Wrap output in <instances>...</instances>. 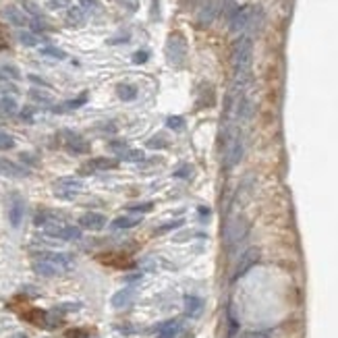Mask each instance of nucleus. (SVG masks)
<instances>
[{
  "instance_id": "nucleus-1",
  "label": "nucleus",
  "mask_w": 338,
  "mask_h": 338,
  "mask_svg": "<svg viewBox=\"0 0 338 338\" xmlns=\"http://www.w3.org/2000/svg\"><path fill=\"white\" fill-rule=\"evenodd\" d=\"M83 189V180L75 176H63L54 183V195L58 199H75Z\"/></svg>"
},
{
  "instance_id": "nucleus-2",
  "label": "nucleus",
  "mask_w": 338,
  "mask_h": 338,
  "mask_svg": "<svg viewBox=\"0 0 338 338\" xmlns=\"http://www.w3.org/2000/svg\"><path fill=\"white\" fill-rule=\"evenodd\" d=\"M166 56H168V63L172 67H183L185 65V58H187V44L180 36H170L168 44H166Z\"/></svg>"
},
{
  "instance_id": "nucleus-3",
  "label": "nucleus",
  "mask_w": 338,
  "mask_h": 338,
  "mask_svg": "<svg viewBox=\"0 0 338 338\" xmlns=\"http://www.w3.org/2000/svg\"><path fill=\"white\" fill-rule=\"evenodd\" d=\"M44 232L52 239H60V241H77L81 239V228L79 226H73V224H56V226H50V228H44Z\"/></svg>"
},
{
  "instance_id": "nucleus-4",
  "label": "nucleus",
  "mask_w": 338,
  "mask_h": 338,
  "mask_svg": "<svg viewBox=\"0 0 338 338\" xmlns=\"http://www.w3.org/2000/svg\"><path fill=\"white\" fill-rule=\"evenodd\" d=\"M63 137H65L67 151L73 153V156H83V153H89V143L81 135H77L73 131H63Z\"/></svg>"
},
{
  "instance_id": "nucleus-5",
  "label": "nucleus",
  "mask_w": 338,
  "mask_h": 338,
  "mask_svg": "<svg viewBox=\"0 0 338 338\" xmlns=\"http://www.w3.org/2000/svg\"><path fill=\"white\" fill-rule=\"evenodd\" d=\"M259 257H262V251H259L257 247H249L247 251H245V253L241 255V259H239V264H237L235 278H241L243 274H247V272L259 262Z\"/></svg>"
},
{
  "instance_id": "nucleus-6",
  "label": "nucleus",
  "mask_w": 338,
  "mask_h": 338,
  "mask_svg": "<svg viewBox=\"0 0 338 338\" xmlns=\"http://www.w3.org/2000/svg\"><path fill=\"white\" fill-rule=\"evenodd\" d=\"M245 235H247V220H245L243 216L230 220L228 228H226V241H228V247H235L237 243H241L245 239Z\"/></svg>"
},
{
  "instance_id": "nucleus-7",
  "label": "nucleus",
  "mask_w": 338,
  "mask_h": 338,
  "mask_svg": "<svg viewBox=\"0 0 338 338\" xmlns=\"http://www.w3.org/2000/svg\"><path fill=\"white\" fill-rule=\"evenodd\" d=\"M220 11H222V0H207V3L201 7V11L197 13V23H199L201 27L212 25L214 19L218 17Z\"/></svg>"
},
{
  "instance_id": "nucleus-8",
  "label": "nucleus",
  "mask_w": 338,
  "mask_h": 338,
  "mask_svg": "<svg viewBox=\"0 0 338 338\" xmlns=\"http://www.w3.org/2000/svg\"><path fill=\"white\" fill-rule=\"evenodd\" d=\"M23 216H25V201L19 193H13L11 197V205H9V220H11V226L13 228H19L21 222H23Z\"/></svg>"
},
{
  "instance_id": "nucleus-9",
  "label": "nucleus",
  "mask_w": 338,
  "mask_h": 338,
  "mask_svg": "<svg viewBox=\"0 0 338 338\" xmlns=\"http://www.w3.org/2000/svg\"><path fill=\"white\" fill-rule=\"evenodd\" d=\"M34 272L44 276V278H54V276H60L65 274V270L56 266L54 262H48V259H42V257H36L34 259Z\"/></svg>"
},
{
  "instance_id": "nucleus-10",
  "label": "nucleus",
  "mask_w": 338,
  "mask_h": 338,
  "mask_svg": "<svg viewBox=\"0 0 338 338\" xmlns=\"http://www.w3.org/2000/svg\"><path fill=\"white\" fill-rule=\"evenodd\" d=\"M106 226V216L98 212H87L79 218V228L85 230H102Z\"/></svg>"
},
{
  "instance_id": "nucleus-11",
  "label": "nucleus",
  "mask_w": 338,
  "mask_h": 338,
  "mask_svg": "<svg viewBox=\"0 0 338 338\" xmlns=\"http://www.w3.org/2000/svg\"><path fill=\"white\" fill-rule=\"evenodd\" d=\"M29 170L13 160H7V158H0V176H9V178H23L27 176Z\"/></svg>"
},
{
  "instance_id": "nucleus-12",
  "label": "nucleus",
  "mask_w": 338,
  "mask_h": 338,
  "mask_svg": "<svg viewBox=\"0 0 338 338\" xmlns=\"http://www.w3.org/2000/svg\"><path fill=\"white\" fill-rule=\"evenodd\" d=\"M3 19L15 27H25L29 21H27V15L19 9V7H5L3 9Z\"/></svg>"
},
{
  "instance_id": "nucleus-13",
  "label": "nucleus",
  "mask_w": 338,
  "mask_h": 338,
  "mask_svg": "<svg viewBox=\"0 0 338 338\" xmlns=\"http://www.w3.org/2000/svg\"><path fill=\"white\" fill-rule=\"evenodd\" d=\"M133 299H135V289L127 287V289H120L118 293H114L112 299H110V303H112L114 309H122V307H127Z\"/></svg>"
},
{
  "instance_id": "nucleus-14",
  "label": "nucleus",
  "mask_w": 338,
  "mask_h": 338,
  "mask_svg": "<svg viewBox=\"0 0 338 338\" xmlns=\"http://www.w3.org/2000/svg\"><path fill=\"white\" fill-rule=\"evenodd\" d=\"M203 311V299L197 295H187L185 297V314L189 318H199Z\"/></svg>"
},
{
  "instance_id": "nucleus-15",
  "label": "nucleus",
  "mask_w": 338,
  "mask_h": 338,
  "mask_svg": "<svg viewBox=\"0 0 338 338\" xmlns=\"http://www.w3.org/2000/svg\"><path fill=\"white\" fill-rule=\"evenodd\" d=\"M139 222H141V216H139V214H135V216H133V214H125V216L114 218L110 226H112L114 230H122V228H133V226H137Z\"/></svg>"
},
{
  "instance_id": "nucleus-16",
  "label": "nucleus",
  "mask_w": 338,
  "mask_h": 338,
  "mask_svg": "<svg viewBox=\"0 0 338 338\" xmlns=\"http://www.w3.org/2000/svg\"><path fill=\"white\" fill-rule=\"evenodd\" d=\"M118 160H114V158H94V160H89V168L91 170H114V168H118Z\"/></svg>"
},
{
  "instance_id": "nucleus-17",
  "label": "nucleus",
  "mask_w": 338,
  "mask_h": 338,
  "mask_svg": "<svg viewBox=\"0 0 338 338\" xmlns=\"http://www.w3.org/2000/svg\"><path fill=\"white\" fill-rule=\"evenodd\" d=\"M116 94L122 102H133L137 98V87L135 85H129V83H120L116 87Z\"/></svg>"
},
{
  "instance_id": "nucleus-18",
  "label": "nucleus",
  "mask_w": 338,
  "mask_h": 338,
  "mask_svg": "<svg viewBox=\"0 0 338 338\" xmlns=\"http://www.w3.org/2000/svg\"><path fill=\"white\" fill-rule=\"evenodd\" d=\"M178 332H180V322L176 320H170L160 326V338H178Z\"/></svg>"
},
{
  "instance_id": "nucleus-19",
  "label": "nucleus",
  "mask_w": 338,
  "mask_h": 338,
  "mask_svg": "<svg viewBox=\"0 0 338 338\" xmlns=\"http://www.w3.org/2000/svg\"><path fill=\"white\" fill-rule=\"evenodd\" d=\"M0 112L7 114V116L17 114V112H19V104H17V100L11 98V96H3V98H0Z\"/></svg>"
},
{
  "instance_id": "nucleus-20",
  "label": "nucleus",
  "mask_w": 338,
  "mask_h": 338,
  "mask_svg": "<svg viewBox=\"0 0 338 338\" xmlns=\"http://www.w3.org/2000/svg\"><path fill=\"white\" fill-rule=\"evenodd\" d=\"M19 81L21 79V73L15 65H3L0 67V81Z\"/></svg>"
},
{
  "instance_id": "nucleus-21",
  "label": "nucleus",
  "mask_w": 338,
  "mask_h": 338,
  "mask_svg": "<svg viewBox=\"0 0 338 338\" xmlns=\"http://www.w3.org/2000/svg\"><path fill=\"white\" fill-rule=\"evenodd\" d=\"M67 21L71 25H83L85 23V11L81 7H71L67 11Z\"/></svg>"
},
{
  "instance_id": "nucleus-22",
  "label": "nucleus",
  "mask_w": 338,
  "mask_h": 338,
  "mask_svg": "<svg viewBox=\"0 0 338 338\" xmlns=\"http://www.w3.org/2000/svg\"><path fill=\"white\" fill-rule=\"evenodd\" d=\"M118 160H127V162H143L145 160V153H143V149H127V151H122L120 156H118Z\"/></svg>"
},
{
  "instance_id": "nucleus-23",
  "label": "nucleus",
  "mask_w": 338,
  "mask_h": 338,
  "mask_svg": "<svg viewBox=\"0 0 338 338\" xmlns=\"http://www.w3.org/2000/svg\"><path fill=\"white\" fill-rule=\"evenodd\" d=\"M87 102V94H81L79 98H75V100H69V102H65L63 106H58V108H54V112H65V110H75V108H81L83 104Z\"/></svg>"
},
{
  "instance_id": "nucleus-24",
  "label": "nucleus",
  "mask_w": 338,
  "mask_h": 338,
  "mask_svg": "<svg viewBox=\"0 0 338 338\" xmlns=\"http://www.w3.org/2000/svg\"><path fill=\"white\" fill-rule=\"evenodd\" d=\"M23 318H25L27 322L36 324V326H46V318H48V314H46V311H40V309H32V311H27Z\"/></svg>"
},
{
  "instance_id": "nucleus-25",
  "label": "nucleus",
  "mask_w": 338,
  "mask_h": 338,
  "mask_svg": "<svg viewBox=\"0 0 338 338\" xmlns=\"http://www.w3.org/2000/svg\"><path fill=\"white\" fill-rule=\"evenodd\" d=\"M42 56H50V58H56V60H65L67 58V52L60 50V48H54V46H44L40 50Z\"/></svg>"
},
{
  "instance_id": "nucleus-26",
  "label": "nucleus",
  "mask_w": 338,
  "mask_h": 338,
  "mask_svg": "<svg viewBox=\"0 0 338 338\" xmlns=\"http://www.w3.org/2000/svg\"><path fill=\"white\" fill-rule=\"evenodd\" d=\"M166 127L180 133V131H185L187 122H185V118H183V116H168V118H166Z\"/></svg>"
},
{
  "instance_id": "nucleus-27",
  "label": "nucleus",
  "mask_w": 338,
  "mask_h": 338,
  "mask_svg": "<svg viewBox=\"0 0 338 338\" xmlns=\"http://www.w3.org/2000/svg\"><path fill=\"white\" fill-rule=\"evenodd\" d=\"M183 224H185V220L183 218H178V220H172V222H166V224H162V226H158L156 230H153V235H166V232H170V230H176V228H180Z\"/></svg>"
},
{
  "instance_id": "nucleus-28",
  "label": "nucleus",
  "mask_w": 338,
  "mask_h": 338,
  "mask_svg": "<svg viewBox=\"0 0 338 338\" xmlns=\"http://www.w3.org/2000/svg\"><path fill=\"white\" fill-rule=\"evenodd\" d=\"M79 5L85 13H91V15H98L102 13V5L98 3V0H79Z\"/></svg>"
},
{
  "instance_id": "nucleus-29",
  "label": "nucleus",
  "mask_w": 338,
  "mask_h": 338,
  "mask_svg": "<svg viewBox=\"0 0 338 338\" xmlns=\"http://www.w3.org/2000/svg\"><path fill=\"white\" fill-rule=\"evenodd\" d=\"M19 42L23 44V46H27V48H34V46H38V36H34V34H29V32H21L19 34Z\"/></svg>"
},
{
  "instance_id": "nucleus-30",
  "label": "nucleus",
  "mask_w": 338,
  "mask_h": 338,
  "mask_svg": "<svg viewBox=\"0 0 338 338\" xmlns=\"http://www.w3.org/2000/svg\"><path fill=\"white\" fill-rule=\"evenodd\" d=\"M29 98L36 100V102H40V104H52V98H50L48 94H44V91H38V89L29 91Z\"/></svg>"
},
{
  "instance_id": "nucleus-31",
  "label": "nucleus",
  "mask_w": 338,
  "mask_h": 338,
  "mask_svg": "<svg viewBox=\"0 0 338 338\" xmlns=\"http://www.w3.org/2000/svg\"><path fill=\"white\" fill-rule=\"evenodd\" d=\"M151 210H153V203H151V201L129 205V212H131V214H147V212H151Z\"/></svg>"
},
{
  "instance_id": "nucleus-32",
  "label": "nucleus",
  "mask_w": 338,
  "mask_h": 338,
  "mask_svg": "<svg viewBox=\"0 0 338 338\" xmlns=\"http://www.w3.org/2000/svg\"><path fill=\"white\" fill-rule=\"evenodd\" d=\"M15 147V139L13 135L5 133V131H0V149H13Z\"/></svg>"
},
{
  "instance_id": "nucleus-33",
  "label": "nucleus",
  "mask_w": 338,
  "mask_h": 338,
  "mask_svg": "<svg viewBox=\"0 0 338 338\" xmlns=\"http://www.w3.org/2000/svg\"><path fill=\"white\" fill-rule=\"evenodd\" d=\"M168 145V141L162 137V135H156V137H151L149 141H147V147H151V149H158V147H166Z\"/></svg>"
},
{
  "instance_id": "nucleus-34",
  "label": "nucleus",
  "mask_w": 338,
  "mask_h": 338,
  "mask_svg": "<svg viewBox=\"0 0 338 338\" xmlns=\"http://www.w3.org/2000/svg\"><path fill=\"white\" fill-rule=\"evenodd\" d=\"M23 9H25L29 15H32V17H36V19H40V17H42V11H40L34 3H29V0H23Z\"/></svg>"
},
{
  "instance_id": "nucleus-35",
  "label": "nucleus",
  "mask_w": 338,
  "mask_h": 338,
  "mask_svg": "<svg viewBox=\"0 0 338 338\" xmlns=\"http://www.w3.org/2000/svg\"><path fill=\"white\" fill-rule=\"evenodd\" d=\"M191 174H193V168H191L189 164H183L180 168L174 170V176H176V178H189Z\"/></svg>"
},
{
  "instance_id": "nucleus-36",
  "label": "nucleus",
  "mask_w": 338,
  "mask_h": 338,
  "mask_svg": "<svg viewBox=\"0 0 338 338\" xmlns=\"http://www.w3.org/2000/svg\"><path fill=\"white\" fill-rule=\"evenodd\" d=\"M54 309L60 314V311H77V309H81V303H63V305H58V307H54Z\"/></svg>"
},
{
  "instance_id": "nucleus-37",
  "label": "nucleus",
  "mask_w": 338,
  "mask_h": 338,
  "mask_svg": "<svg viewBox=\"0 0 338 338\" xmlns=\"http://www.w3.org/2000/svg\"><path fill=\"white\" fill-rule=\"evenodd\" d=\"M108 147H110L112 151H116L118 156H120L122 151H127V149H129V145H127L125 141H110V143H108Z\"/></svg>"
},
{
  "instance_id": "nucleus-38",
  "label": "nucleus",
  "mask_w": 338,
  "mask_h": 338,
  "mask_svg": "<svg viewBox=\"0 0 338 338\" xmlns=\"http://www.w3.org/2000/svg\"><path fill=\"white\" fill-rule=\"evenodd\" d=\"M50 9H71V0H48Z\"/></svg>"
},
{
  "instance_id": "nucleus-39",
  "label": "nucleus",
  "mask_w": 338,
  "mask_h": 338,
  "mask_svg": "<svg viewBox=\"0 0 338 338\" xmlns=\"http://www.w3.org/2000/svg\"><path fill=\"white\" fill-rule=\"evenodd\" d=\"M0 91H3L5 96H11V94H17V87L11 85L9 81H0Z\"/></svg>"
},
{
  "instance_id": "nucleus-40",
  "label": "nucleus",
  "mask_w": 338,
  "mask_h": 338,
  "mask_svg": "<svg viewBox=\"0 0 338 338\" xmlns=\"http://www.w3.org/2000/svg\"><path fill=\"white\" fill-rule=\"evenodd\" d=\"M147 58H149V54L145 50H139V52L133 54V63L135 65H143V63H147Z\"/></svg>"
},
{
  "instance_id": "nucleus-41",
  "label": "nucleus",
  "mask_w": 338,
  "mask_h": 338,
  "mask_svg": "<svg viewBox=\"0 0 338 338\" xmlns=\"http://www.w3.org/2000/svg\"><path fill=\"white\" fill-rule=\"evenodd\" d=\"M27 79H29V81H32V83H36V85H42V87H50V83H48L46 79L38 77V75H27Z\"/></svg>"
},
{
  "instance_id": "nucleus-42",
  "label": "nucleus",
  "mask_w": 338,
  "mask_h": 338,
  "mask_svg": "<svg viewBox=\"0 0 338 338\" xmlns=\"http://www.w3.org/2000/svg\"><path fill=\"white\" fill-rule=\"evenodd\" d=\"M21 118L27 120V122H32L34 120V108H23L21 110Z\"/></svg>"
},
{
  "instance_id": "nucleus-43",
  "label": "nucleus",
  "mask_w": 338,
  "mask_h": 338,
  "mask_svg": "<svg viewBox=\"0 0 338 338\" xmlns=\"http://www.w3.org/2000/svg\"><path fill=\"white\" fill-rule=\"evenodd\" d=\"M21 160H23L25 164H29V166H36V164H38V160L32 156V153H21Z\"/></svg>"
},
{
  "instance_id": "nucleus-44",
  "label": "nucleus",
  "mask_w": 338,
  "mask_h": 338,
  "mask_svg": "<svg viewBox=\"0 0 338 338\" xmlns=\"http://www.w3.org/2000/svg\"><path fill=\"white\" fill-rule=\"evenodd\" d=\"M85 336H87L85 330H71V332L67 334V338H85Z\"/></svg>"
},
{
  "instance_id": "nucleus-45",
  "label": "nucleus",
  "mask_w": 338,
  "mask_h": 338,
  "mask_svg": "<svg viewBox=\"0 0 338 338\" xmlns=\"http://www.w3.org/2000/svg\"><path fill=\"white\" fill-rule=\"evenodd\" d=\"M197 212H199V216H201V218L212 216V210H210V207H205V205H199V207H197Z\"/></svg>"
},
{
  "instance_id": "nucleus-46",
  "label": "nucleus",
  "mask_w": 338,
  "mask_h": 338,
  "mask_svg": "<svg viewBox=\"0 0 338 338\" xmlns=\"http://www.w3.org/2000/svg\"><path fill=\"white\" fill-rule=\"evenodd\" d=\"M247 338H270V332H251Z\"/></svg>"
},
{
  "instance_id": "nucleus-47",
  "label": "nucleus",
  "mask_w": 338,
  "mask_h": 338,
  "mask_svg": "<svg viewBox=\"0 0 338 338\" xmlns=\"http://www.w3.org/2000/svg\"><path fill=\"white\" fill-rule=\"evenodd\" d=\"M11 338H27L25 334H15V336H11Z\"/></svg>"
}]
</instances>
